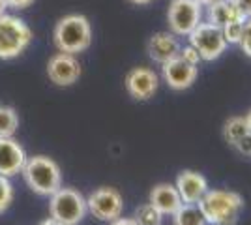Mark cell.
<instances>
[{
    "instance_id": "cell-13",
    "label": "cell",
    "mask_w": 251,
    "mask_h": 225,
    "mask_svg": "<svg viewBox=\"0 0 251 225\" xmlns=\"http://www.w3.org/2000/svg\"><path fill=\"white\" fill-rule=\"evenodd\" d=\"M180 49H182V45L178 42V36H175L171 30L152 34L147 43L148 56L157 64H165L169 60L176 58L180 54Z\"/></svg>"
},
{
    "instance_id": "cell-16",
    "label": "cell",
    "mask_w": 251,
    "mask_h": 225,
    "mask_svg": "<svg viewBox=\"0 0 251 225\" xmlns=\"http://www.w3.org/2000/svg\"><path fill=\"white\" fill-rule=\"evenodd\" d=\"M206 8H208V11H206L208 23L220 26V28H223L229 23L236 21V19H244L236 10V6L232 4V0H216Z\"/></svg>"
},
{
    "instance_id": "cell-1",
    "label": "cell",
    "mask_w": 251,
    "mask_h": 225,
    "mask_svg": "<svg viewBox=\"0 0 251 225\" xmlns=\"http://www.w3.org/2000/svg\"><path fill=\"white\" fill-rule=\"evenodd\" d=\"M244 197L229 190H208L197 203L208 225H236L244 210Z\"/></svg>"
},
{
    "instance_id": "cell-23",
    "label": "cell",
    "mask_w": 251,
    "mask_h": 225,
    "mask_svg": "<svg viewBox=\"0 0 251 225\" xmlns=\"http://www.w3.org/2000/svg\"><path fill=\"white\" fill-rule=\"evenodd\" d=\"M178 56H180L184 62H188V64H191V66H199L201 62H202L199 51H197L193 45H186V47H182Z\"/></svg>"
},
{
    "instance_id": "cell-22",
    "label": "cell",
    "mask_w": 251,
    "mask_h": 225,
    "mask_svg": "<svg viewBox=\"0 0 251 225\" xmlns=\"http://www.w3.org/2000/svg\"><path fill=\"white\" fill-rule=\"evenodd\" d=\"M13 203V186L8 180V176L0 175V214L6 212Z\"/></svg>"
},
{
    "instance_id": "cell-10",
    "label": "cell",
    "mask_w": 251,
    "mask_h": 225,
    "mask_svg": "<svg viewBox=\"0 0 251 225\" xmlns=\"http://www.w3.org/2000/svg\"><path fill=\"white\" fill-rule=\"evenodd\" d=\"M83 74L81 64L75 54L56 53L47 62V75L56 86H72Z\"/></svg>"
},
{
    "instance_id": "cell-5",
    "label": "cell",
    "mask_w": 251,
    "mask_h": 225,
    "mask_svg": "<svg viewBox=\"0 0 251 225\" xmlns=\"http://www.w3.org/2000/svg\"><path fill=\"white\" fill-rule=\"evenodd\" d=\"M88 212L86 199L81 192L74 188H58L51 195L49 201V214L51 218L66 225H79Z\"/></svg>"
},
{
    "instance_id": "cell-8",
    "label": "cell",
    "mask_w": 251,
    "mask_h": 225,
    "mask_svg": "<svg viewBox=\"0 0 251 225\" xmlns=\"http://www.w3.org/2000/svg\"><path fill=\"white\" fill-rule=\"evenodd\" d=\"M86 206L88 212L98 218L100 222H115L116 218L122 216L124 210V197L116 188L111 186H101L86 197Z\"/></svg>"
},
{
    "instance_id": "cell-19",
    "label": "cell",
    "mask_w": 251,
    "mask_h": 225,
    "mask_svg": "<svg viewBox=\"0 0 251 225\" xmlns=\"http://www.w3.org/2000/svg\"><path fill=\"white\" fill-rule=\"evenodd\" d=\"M19 128V117L10 105H0V137H13Z\"/></svg>"
},
{
    "instance_id": "cell-20",
    "label": "cell",
    "mask_w": 251,
    "mask_h": 225,
    "mask_svg": "<svg viewBox=\"0 0 251 225\" xmlns=\"http://www.w3.org/2000/svg\"><path fill=\"white\" fill-rule=\"evenodd\" d=\"M135 222L139 225H161L165 216L157 210L156 206H152L150 203H145L135 208Z\"/></svg>"
},
{
    "instance_id": "cell-26",
    "label": "cell",
    "mask_w": 251,
    "mask_h": 225,
    "mask_svg": "<svg viewBox=\"0 0 251 225\" xmlns=\"http://www.w3.org/2000/svg\"><path fill=\"white\" fill-rule=\"evenodd\" d=\"M234 149L238 150L240 154H244V156H251V131L244 137V139H240L238 143H236Z\"/></svg>"
},
{
    "instance_id": "cell-21",
    "label": "cell",
    "mask_w": 251,
    "mask_h": 225,
    "mask_svg": "<svg viewBox=\"0 0 251 225\" xmlns=\"http://www.w3.org/2000/svg\"><path fill=\"white\" fill-rule=\"evenodd\" d=\"M244 23H246V19H236V21L229 23V25H225V26L221 28L227 45H238V43H240L242 30H244Z\"/></svg>"
},
{
    "instance_id": "cell-27",
    "label": "cell",
    "mask_w": 251,
    "mask_h": 225,
    "mask_svg": "<svg viewBox=\"0 0 251 225\" xmlns=\"http://www.w3.org/2000/svg\"><path fill=\"white\" fill-rule=\"evenodd\" d=\"M34 2H36V0H6L8 8H13V10H25V8L32 6Z\"/></svg>"
},
{
    "instance_id": "cell-29",
    "label": "cell",
    "mask_w": 251,
    "mask_h": 225,
    "mask_svg": "<svg viewBox=\"0 0 251 225\" xmlns=\"http://www.w3.org/2000/svg\"><path fill=\"white\" fill-rule=\"evenodd\" d=\"M38 225H66V224H62V222H58V220H54V218H47V220H43V222H40Z\"/></svg>"
},
{
    "instance_id": "cell-9",
    "label": "cell",
    "mask_w": 251,
    "mask_h": 225,
    "mask_svg": "<svg viewBox=\"0 0 251 225\" xmlns=\"http://www.w3.org/2000/svg\"><path fill=\"white\" fill-rule=\"evenodd\" d=\"M124 86L127 94L137 100V101H147L150 98H154L159 86V77L154 70L139 66L131 68L124 77Z\"/></svg>"
},
{
    "instance_id": "cell-14",
    "label": "cell",
    "mask_w": 251,
    "mask_h": 225,
    "mask_svg": "<svg viewBox=\"0 0 251 225\" xmlns=\"http://www.w3.org/2000/svg\"><path fill=\"white\" fill-rule=\"evenodd\" d=\"M26 161L25 149L13 137H0V175L13 176L23 171Z\"/></svg>"
},
{
    "instance_id": "cell-31",
    "label": "cell",
    "mask_w": 251,
    "mask_h": 225,
    "mask_svg": "<svg viewBox=\"0 0 251 225\" xmlns=\"http://www.w3.org/2000/svg\"><path fill=\"white\" fill-rule=\"evenodd\" d=\"M6 8H8L6 0H0V15H4V13H6Z\"/></svg>"
},
{
    "instance_id": "cell-33",
    "label": "cell",
    "mask_w": 251,
    "mask_h": 225,
    "mask_svg": "<svg viewBox=\"0 0 251 225\" xmlns=\"http://www.w3.org/2000/svg\"><path fill=\"white\" fill-rule=\"evenodd\" d=\"M197 2H199L202 8H206V6H210V4H212V2H216V0H197Z\"/></svg>"
},
{
    "instance_id": "cell-4",
    "label": "cell",
    "mask_w": 251,
    "mask_h": 225,
    "mask_svg": "<svg viewBox=\"0 0 251 225\" xmlns=\"http://www.w3.org/2000/svg\"><path fill=\"white\" fill-rule=\"evenodd\" d=\"M32 30L28 25L13 15H0V60H11L30 45Z\"/></svg>"
},
{
    "instance_id": "cell-30",
    "label": "cell",
    "mask_w": 251,
    "mask_h": 225,
    "mask_svg": "<svg viewBox=\"0 0 251 225\" xmlns=\"http://www.w3.org/2000/svg\"><path fill=\"white\" fill-rule=\"evenodd\" d=\"M127 2H131V4H135V6H148V4H152L154 0H127Z\"/></svg>"
},
{
    "instance_id": "cell-2",
    "label": "cell",
    "mask_w": 251,
    "mask_h": 225,
    "mask_svg": "<svg viewBox=\"0 0 251 225\" xmlns=\"http://www.w3.org/2000/svg\"><path fill=\"white\" fill-rule=\"evenodd\" d=\"M52 40L60 53H83L92 43L90 21L81 13H70L56 23Z\"/></svg>"
},
{
    "instance_id": "cell-15",
    "label": "cell",
    "mask_w": 251,
    "mask_h": 225,
    "mask_svg": "<svg viewBox=\"0 0 251 225\" xmlns=\"http://www.w3.org/2000/svg\"><path fill=\"white\" fill-rule=\"evenodd\" d=\"M148 203L152 204V206H156L163 216H173L178 208L184 204L182 199H180V193H178L176 186L169 182L156 184V186L150 190Z\"/></svg>"
},
{
    "instance_id": "cell-25",
    "label": "cell",
    "mask_w": 251,
    "mask_h": 225,
    "mask_svg": "<svg viewBox=\"0 0 251 225\" xmlns=\"http://www.w3.org/2000/svg\"><path fill=\"white\" fill-rule=\"evenodd\" d=\"M232 4L244 19H251V0H232Z\"/></svg>"
},
{
    "instance_id": "cell-3",
    "label": "cell",
    "mask_w": 251,
    "mask_h": 225,
    "mask_svg": "<svg viewBox=\"0 0 251 225\" xmlns=\"http://www.w3.org/2000/svg\"><path fill=\"white\" fill-rule=\"evenodd\" d=\"M23 176L34 193L51 197L62 186V175L58 163L49 156H32L23 165Z\"/></svg>"
},
{
    "instance_id": "cell-28",
    "label": "cell",
    "mask_w": 251,
    "mask_h": 225,
    "mask_svg": "<svg viewBox=\"0 0 251 225\" xmlns=\"http://www.w3.org/2000/svg\"><path fill=\"white\" fill-rule=\"evenodd\" d=\"M109 225H139V224L135 222V218H122L120 216V218H116L115 222H111Z\"/></svg>"
},
{
    "instance_id": "cell-7",
    "label": "cell",
    "mask_w": 251,
    "mask_h": 225,
    "mask_svg": "<svg viewBox=\"0 0 251 225\" xmlns=\"http://www.w3.org/2000/svg\"><path fill=\"white\" fill-rule=\"evenodd\" d=\"M202 21V6L197 0H171L167 11L169 30L182 38L189 36L191 30Z\"/></svg>"
},
{
    "instance_id": "cell-18",
    "label": "cell",
    "mask_w": 251,
    "mask_h": 225,
    "mask_svg": "<svg viewBox=\"0 0 251 225\" xmlns=\"http://www.w3.org/2000/svg\"><path fill=\"white\" fill-rule=\"evenodd\" d=\"M171 218H173L175 225H206L197 204L184 203Z\"/></svg>"
},
{
    "instance_id": "cell-12",
    "label": "cell",
    "mask_w": 251,
    "mask_h": 225,
    "mask_svg": "<svg viewBox=\"0 0 251 225\" xmlns=\"http://www.w3.org/2000/svg\"><path fill=\"white\" fill-rule=\"evenodd\" d=\"M176 186L178 193H180V199L182 203L188 204H197L201 201V197L208 192V180L206 176L199 171H191L186 169L176 176Z\"/></svg>"
},
{
    "instance_id": "cell-11",
    "label": "cell",
    "mask_w": 251,
    "mask_h": 225,
    "mask_svg": "<svg viewBox=\"0 0 251 225\" xmlns=\"http://www.w3.org/2000/svg\"><path fill=\"white\" fill-rule=\"evenodd\" d=\"M161 77L173 90H188L199 77V68L184 62L180 56L161 64Z\"/></svg>"
},
{
    "instance_id": "cell-32",
    "label": "cell",
    "mask_w": 251,
    "mask_h": 225,
    "mask_svg": "<svg viewBox=\"0 0 251 225\" xmlns=\"http://www.w3.org/2000/svg\"><path fill=\"white\" fill-rule=\"evenodd\" d=\"M246 124H248V128H250V131H251V109L248 111V115H246Z\"/></svg>"
},
{
    "instance_id": "cell-17",
    "label": "cell",
    "mask_w": 251,
    "mask_h": 225,
    "mask_svg": "<svg viewBox=\"0 0 251 225\" xmlns=\"http://www.w3.org/2000/svg\"><path fill=\"white\" fill-rule=\"evenodd\" d=\"M248 133H250V128H248L244 117H230L223 124V139L227 141L230 147H236V143L244 139Z\"/></svg>"
},
{
    "instance_id": "cell-24",
    "label": "cell",
    "mask_w": 251,
    "mask_h": 225,
    "mask_svg": "<svg viewBox=\"0 0 251 225\" xmlns=\"http://www.w3.org/2000/svg\"><path fill=\"white\" fill-rule=\"evenodd\" d=\"M238 45H240L242 53L251 58V19H246V23H244V30H242V38Z\"/></svg>"
},
{
    "instance_id": "cell-6",
    "label": "cell",
    "mask_w": 251,
    "mask_h": 225,
    "mask_svg": "<svg viewBox=\"0 0 251 225\" xmlns=\"http://www.w3.org/2000/svg\"><path fill=\"white\" fill-rule=\"evenodd\" d=\"M189 45H193L197 51H199L201 58L212 62V60H218L221 54L225 53L227 49V42H225V36L220 26L212 25V23H202L201 21L191 34L188 36Z\"/></svg>"
}]
</instances>
